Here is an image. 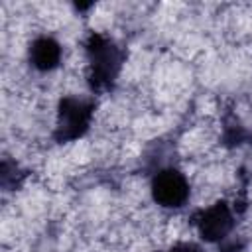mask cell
<instances>
[{"instance_id": "6da1fadb", "label": "cell", "mask_w": 252, "mask_h": 252, "mask_svg": "<svg viewBox=\"0 0 252 252\" xmlns=\"http://www.w3.org/2000/svg\"><path fill=\"white\" fill-rule=\"evenodd\" d=\"M189 195V185L185 177L173 169L158 173L154 179V199L163 207H179Z\"/></svg>"}, {"instance_id": "7a4b0ae2", "label": "cell", "mask_w": 252, "mask_h": 252, "mask_svg": "<svg viewBox=\"0 0 252 252\" xmlns=\"http://www.w3.org/2000/svg\"><path fill=\"white\" fill-rule=\"evenodd\" d=\"M199 228H201V234L209 240L222 238L230 228V213L222 205L211 207L207 213H203V219L199 220Z\"/></svg>"}, {"instance_id": "3957f363", "label": "cell", "mask_w": 252, "mask_h": 252, "mask_svg": "<svg viewBox=\"0 0 252 252\" xmlns=\"http://www.w3.org/2000/svg\"><path fill=\"white\" fill-rule=\"evenodd\" d=\"M30 57H32V61H33V65L37 69L49 71L59 63V57H61L59 43L53 41L51 37H39V39L33 41Z\"/></svg>"}, {"instance_id": "277c9868", "label": "cell", "mask_w": 252, "mask_h": 252, "mask_svg": "<svg viewBox=\"0 0 252 252\" xmlns=\"http://www.w3.org/2000/svg\"><path fill=\"white\" fill-rule=\"evenodd\" d=\"M89 110L81 100H65L61 108V130L67 132V136H77L87 126Z\"/></svg>"}, {"instance_id": "5b68a950", "label": "cell", "mask_w": 252, "mask_h": 252, "mask_svg": "<svg viewBox=\"0 0 252 252\" xmlns=\"http://www.w3.org/2000/svg\"><path fill=\"white\" fill-rule=\"evenodd\" d=\"M171 252H197V248L195 246H191V244H179L177 248H173Z\"/></svg>"}]
</instances>
